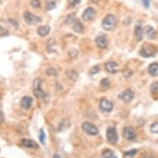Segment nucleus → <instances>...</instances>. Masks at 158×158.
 <instances>
[{"instance_id":"nucleus-8","label":"nucleus","mask_w":158,"mask_h":158,"mask_svg":"<svg viewBox=\"0 0 158 158\" xmlns=\"http://www.w3.org/2000/svg\"><path fill=\"white\" fill-rule=\"evenodd\" d=\"M118 98L125 103L131 102L134 99V93L132 89H127L118 95Z\"/></svg>"},{"instance_id":"nucleus-15","label":"nucleus","mask_w":158,"mask_h":158,"mask_svg":"<svg viewBox=\"0 0 158 158\" xmlns=\"http://www.w3.org/2000/svg\"><path fill=\"white\" fill-rule=\"evenodd\" d=\"M51 28L49 26H41L37 29V34L40 36H46L50 33Z\"/></svg>"},{"instance_id":"nucleus-42","label":"nucleus","mask_w":158,"mask_h":158,"mask_svg":"<svg viewBox=\"0 0 158 158\" xmlns=\"http://www.w3.org/2000/svg\"><path fill=\"white\" fill-rule=\"evenodd\" d=\"M144 158H154L153 156H145Z\"/></svg>"},{"instance_id":"nucleus-30","label":"nucleus","mask_w":158,"mask_h":158,"mask_svg":"<svg viewBox=\"0 0 158 158\" xmlns=\"http://www.w3.org/2000/svg\"><path fill=\"white\" fill-rule=\"evenodd\" d=\"M31 5L32 6L33 8L35 9H38L41 7V2H40V0H31Z\"/></svg>"},{"instance_id":"nucleus-37","label":"nucleus","mask_w":158,"mask_h":158,"mask_svg":"<svg viewBox=\"0 0 158 158\" xmlns=\"http://www.w3.org/2000/svg\"><path fill=\"white\" fill-rule=\"evenodd\" d=\"M9 22H10V23H11L12 25H13V26H14V28H16V29H17V27H18V24H17V22H16L15 20H14V19H9Z\"/></svg>"},{"instance_id":"nucleus-32","label":"nucleus","mask_w":158,"mask_h":158,"mask_svg":"<svg viewBox=\"0 0 158 158\" xmlns=\"http://www.w3.org/2000/svg\"><path fill=\"white\" fill-rule=\"evenodd\" d=\"M9 35V31L2 26H0V36H5Z\"/></svg>"},{"instance_id":"nucleus-11","label":"nucleus","mask_w":158,"mask_h":158,"mask_svg":"<svg viewBox=\"0 0 158 158\" xmlns=\"http://www.w3.org/2000/svg\"><path fill=\"white\" fill-rule=\"evenodd\" d=\"M95 15V11L93 8H87V9L84 11L83 14H82V18L85 21H89L90 19H92L93 17H94Z\"/></svg>"},{"instance_id":"nucleus-34","label":"nucleus","mask_w":158,"mask_h":158,"mask_svg":"<svg viewBox=\"0 0 158 158\" xmlns=\"http://www.w3.org/2000/svg\"><path fill=\"white\" fill-rule=\"evenodd\" d=\"M122 74H123V76L125 78H129L131 75H133V71L129 69H126L122 71Z\"/></svg>"},{"instance_id":"nucleus-10","label":"nucleus","mask_w":158,"mask_h":158,"mask_svg":"<svg viewBox=\"0 0 158 158\" xmlns=\"http://www.w3.org/2000/svg\"><path fill=\"white\" fill-rule=\"evenodd\" d=\"M95 44L100 49H104L108 47V41L105 36H99L95 39Z\"/></svg>"},{"instance_id":"nucleus-20","label":"nucleus","mask_w":158,"mask_h":158,"mask_svg":"<svg viewBox=\"0 0 158 158\" xmlns=\"http://www.w3.org/2000/svg\"><path fill=\"white\" fill-rule=\"evenodd\" d=\"M73 29L75 31V32H78V33H82L84 32V25L82 24V22L79 20H75V23L73 25Z\"/></svg>"},{"instance_id":"nucleus-33","label":"nucleus","mask_w":158,"mask_h":158,"mask_svg":"<svg viewBox=\"0 0 158 158\" xmlns=\"http://www.w3.org/2000/svg\"><path fill=\"white\" fill-rule=\"evenodd\" d=\"M137 152V151L136 149H132L130 151H128V152H126L124 153V156H133L136 154Z\"/></svg>"},{"instance_id":"nucleus-4","label":"nucleus","mask_w":158,"mask_h":158,"mask_svg":"<svg viewBox=\"0 0 158 158\" xmlns=\"http://www.w3.org/2000/svg\"><path fill=\"white\" fill-rule=\"evenodd\" d=\"M23 19L29 25H36V24L42 22L41 17L32 13L29 11H25L23 13Z\"/></svg>"},{"instance_id":"nucleus-1","label":"nucleus","mask_w":158,"mask_h":158,"mask_svg":"<svg viewBox=\"0 0 158 158\" xmlns=\"http://www.w3.org/2000/svg\"><path fill=\"white\" fill-rule=\"evenodd\" d=\"M117 24H118V19L116 16H114V14H108L103 19L101 26L104 30L111 31L116 27Z\"/></svg>"},{"instance_id":"nucleus-26","label":"nucleus","mask_w":158,"mask_h":158,"mask_svg":"<svg viewBox=\"0 0 158 158\" xmlns=\"http://www.w3.org/2000/svg\"><path fill=\"white\" fill-rule=\"evenodd\" d=\"M150 130L154 134H158V122H156L151 125Z\"/></svg>"},{"instance_id":"nucleus-29","label":"nucleus","mask_w":158,"mask_h":158,"mask_svg":"<svg viewBox=\"0 0 158 158\" xmlns=\"http://www.w3.org/2000/svg\"><path fill=\"white\" fill-rule=\"evenodd\" d=\"M109 81H108V79H103L102 81H101V82H100V86L101 87H103V88H105V89H107V88H108V86H109Z\"/></svg>"},{"instance_id":"nucleus-9","label":"nucleus","mask_w":158,"mask_h":158,"mask_svg":"<svg viewBox=\"0 0 158 158\" xmlns=\"http://www.w3.org/2000/svg\"><path fill=\"white\" fill-rule=\"evenodd\" d=\"M123 137H125V139H127L128 141L134 140L137 137L136 132L134 130V128H132V127L125 128L124 130H123Z\"/></svg>"},{"instance_id":"nucleus-22","label":"nucleus","mask_w":158,"mask_h":158,"mask_svg":"<svg viewBox=\"0 0 158 158\" xmlns=\"http://www.w3.org/2000/svg\"><path fill=\"white\" fill-rule=\"evenodd\" d=\"M103 158H116V156L114 154V151L110 149H106L102 153Z\"/></svg>"},{"instance_id":"nucleus-36","label":"nucleus","mask_w":158,"mask_h":158,"mask_svg":"<svg viewBox=\"0 0 158 158\" xmlns=\"http://www.w3.org/2000/svg\"><path fill=\"white\" fill-rule=\"evenodd\" d=\"M69 55L70 56V57H72V58H75L76 57V56L78 55V51L75 50V49H70L69 51Z\"/></svg>"},{"instance_id":"nucleus-28","label":"nucleus","mask_w":158,"mask_h":158,"mask_svg":"<svg viewBox=\"0 0 158 158\" xmlns=\"http://www.w3.org/2000/svg\"><path fill=\"white\" fill-rule=\"evenodd\" d=\"M151 92L152 94H157L158 93V82H154L151 85Z\"/></svg>"},{"instance_id":"nucleus-5","label":"nucleus","mask_w":158,"mask_h":158,"mask_svg":"<svg viewBox=\"0 0 158 158\" xmlns=\"http://www.w3.org/2000/svg\"><path fill=\"white\" fill-rule=\"evenodd\" d=\"M106 137L110 144H116L118 141V134L117 133L116 128L114 127H110L107 129L106 132Z\"/></svg>"},{"instance_id":"nucleus-31","label":"nucleus","mask_w":158,"mask_h":158,"mask_svg":"<svg viewBox=\"0 0 158 158\" xmlns=\"http://www.w3.org/2000/svg\"><path fill=\"white\" fill-rule=\"evenodd\" d=\"M100 70V68L99 66H95L92 67V69L89 70V74L91 75H96L97 73H99V71Z\"/></svg>"},{"instance_id":"nucleus-6","label":"nucleus","mask_w":158,"mask_h":158,"mask_svg":"<svg viewBox=\"0 0 158 158\" xmlns=\"http://www.w3.org/2000/svg\"><path fill=\"white\" fill-rule=\"evenodd\" d=\"M82 129L86 134L89 136H96L99 134V129L95 125L92 124L91 122H85L82 124Z\"/></svg>"},{"instance_id":"nucleus-19","label":"nucleus","mask_w":158,"mask_h":158,"mask_svg":"<svg viewBox=\"0 0 158 158\" xmlns=\"http://www.w3.org/2000/svg\"><path fill=\"white\" fill-rule=\"evenodd\" d=\"M148 72L150 73V75H152V76H158V64L157 63H152L148 67Z\"/></svg>"},{"instance_id":"nucleus-23","label":"nucleus","mask_w":158,"mask_h":158,"mask_svg":"<svg viewBox=\"0 0 158 158\" xmlns=\"http://www.w3.org/2000/svg\"><path fill=\"white\" fill-rule=\"evenodd\" d=\"M75 13H71V14H69V15H67L66 17V19H65V23L66 24V25H70L73 22H75Z\"/></svg>"},{"instance_id":"nucleus-17","label":"nucleus","mask_w":158,"mask_h":158,"mask_svg":"<svg viewBox=\"0 0 158 158\" xmlns=\"http://www.w3.org/2000/svg\"><path fill=\"white\" fill-rule=\"evenodd\" d=\"M134 35L136 36L137 40L140 42L143 38V29L140 25H136L134 30Z\"/></svg>"},{"instance_id":"nucleus-2","label":"nucleus","mask_w":158,"mask_h":158,"mask_svg":"<svg viewBox=\"0 0 158 158\" xmlns=\"http://www.w3.org/2000/svg\"><path fill=\"white\" fill-rule=\"evenodd\" d=\"M33 90L34 95L37 99L44 100L47 97V94L42 89V80L40 78H36L33 81Z\"/></svg>"},{"instance_id":"nucleus-41","label":"nucleus","mask_w":158,"mask_h":158,"mask_svg":"<svg viewBox=\"0 0 158 158\" xmlns=\"http://www.w3.org/2000/svg\"><path fill=\"white\" fill-rule=\"evenodd\" d=\"M91 1L94 3H99V2H100V0H91Z\"/></svg>"},{"instance_id":"nucleus-12","label":"nucleus","mask_w":158,"mask_h":158,"mask_svg":"<svg viewBox=\"0 0 158 158\" xmlns=\"http://www.w3.org/2000/svg\"><path fill=\"white\" fill-rule=\"evenodd\" d=\"M21 145L23 147H28V148H38L39 146L36 141L33 140H31L28 138H23L21 141Z\"/></svg>"},{"instance_id":"nucleus-16","label":"nucleus","mask_w":158,"mask_h":158,"mask_svg":"<svg viewBox=\"0 0 158 158\" xmlns=\"http://www.w3.org/2000/svg\"><path fill=\"white\" fill-rule=\"evenodd\" d=\"M145 33L149 39H154L156 38V32L155 29L152 27V26H147L145 28Z\"/></svg>"},{"instance_id":"nucleus-38","label":"nucleus","mask_w":158,"mask_h":158,"mask_svg":"<svg viewBox=\"0 0 158 158\" xmlns=\"http://www.w3.org/2000/svg\"><path fill=\"white\" fill-rule=\"evenodd\" d=\"M141 2L143 3L144 7H146L147 9H148L150 6V0H141Z\"/></svg>"},{"instance_id":"nucleus-27","label":"nucleus","mask_w":158,"mask_h":158,"mask_svg":"<svg viewBox=\"0 0 158 158\" xmlns=\"http://www.w3.org/2000/svg\"><path fill=\"white\" fill-rule=\"evenodd\" d=\"M39 140L41 141V143L45 145V141H46V134H45L43 129H41L40 134H39Z\"/></svg>"},{"instance_id":"nucleus-18","label":"nucleus","mask_w":158,"mask_h":158,"mask_svg":"<svg viewBox=\"0 0 158 158\" xmlns=\"http://www.w3.org/2000/svg\"><path fill=\"white\" fill-rule=\"evenodd\" d=\"M66 75H67V77L69 78L70 81H77L78 77H79V74H78L77 71H76L75 70H72V69L67 70Z\"/></svg>"},{"instance_id":"nucleus-35","label":"nucleus","mask_w":158,"mask_h":158,"mask_svg":"<svg viewBox=\"0 0 158 158\" xmlns=\"http://www.w3.org/2000/svg\"><path fill=\"white\" fill-rule=\"evenodd\" d=\"M81 0H69V5L74 8V7H75V6L78 5L79 3H81Z\"/></svg>"},{"instance_id":"nucleus-13","label":"nucleus","mask_w":158,"mask_h":158,"mask_svg":"<svg viewBox=\"0 0 158 158\" xmlns=\"http://www.w3.org/2000/svg\"><path fill=\"white\" fill-rule=\"evenodd\" d=\"M118 64L114 61H108L105 64L106 70L112 74H115L118 71Z\"/></svg>"},{"instance_id":"nucleus-24","label":"nucleus","mask_w":158,"mask_h":158,"mask_svg":"<svg viewBox=\"0 0 158 158\" xmlns=\"http://www.w3.org/2000/svg\"><path fill=\"white\" fill-rule=\"evenodd\" d=\"M55 45H56V42H55L53 39H50V40L48 41V42H47V50L49 51L50 52L56 51Z\"/></svg>"},{"instance_id":"nucleus-40","label":"nucleus","mask_w":158,"mask_h":158,"mask_svg":"<svg viewBox=\"0 0 158 158\" xmlns=\"http://www.w3.org/2000/svg\"><path fill=\"white\" fill-rule=\"evenodd\" d=\"M53 158H61V157L59 155H57V154H55V155L53 156Z\"/></svg>"},{"instance_id":"nucleus-21","label":"nucleus","mask_w":158,"mask_h":158,"mask_svg":"<svg viewBox=\"0 0 158 158\" xmlns=\"http://www.w3.org/2000/svg\"><path fill=\"white\" fill-rule=\"evenodd\" d=\"M56 7V0H47L46 9L47 11H51Z\"/></svg>"},{"instance_id":"nucleus-39","label":"nucleus","mask_w":158,"mask_h":158,"mask_svg":"<svg viewBox=\"0 0 158 158\" xmlns=\"http://www.w3.org/2000/svg\"><path fill=\"white\" fill-rule=\"evenodd\" d=\"M4 122V115L2 111H0V123H3Z\"/></svg>"},{"instance_id":"nucleus-14","label":"nucleus","mask_w":158,"mask_h":158,"mask_svg":"<svg viewBox=\"0 0 158 158\" xmlns=\"http://www.w3.org/2000/svg\"><path fill=\"white\" fill-rule=\"evenodd\" d=\"M20 103H21L22 108H23L24 109H28L32 103V98L30 96H24L22 98Z\"/></svg>"},{"instance_id":"nucleus-25","label":"nucleus","mask_w":158,"mask_h":158,"mask_svg":"<svg viewBox=\"0 0 158 158\" xmlns=\"http://www.w3.org/2000/svg\"><path fill=\"white\" fill-rule=\"evenodd\" d=\"M46 73L48 75H50V76H56V75H58V71L55 68H53V67H49L48 69H47Z\"/></svg>"},{"instance_id":"nucleus-7","label":"nucleus","mask_w":158,"mask_h":158,"mask_svg":"<svg viewBox=\"0 0 158 158\" xmlns=\"http://www.w3.org/2000/svg\"><path fill=\"white\" fill-rule=\"evenodd\" d=\"M100 109L103 112H106V113H110L114 108V103L110 100H107V99H102L100 102Z\"/></svg>"},{"instance_id":"nucleus-3","label":"nucleus","mask_w":158,"mask_h":158,"mask_svg":"<svg viewBox=\"0 0 158 158\" xmlns=\"http://www.w3.org/2000/svg\"><path fill=\"white\" fill-rule=\"evenodd\" d=\"M156 52V47L148 43L143 45L139 51V54L142 57H152L155 56Z\"/></svg>"}]
</instances>
